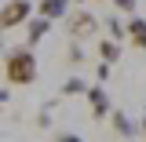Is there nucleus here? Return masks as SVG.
Instances as JSON below:
<instances>
[{
	"instance_id": "obj_1",
	"label": "nucleus",
	"mask_w": 146,
	"mask_h": 142,
	"mask_svg": "<svg viewBox=\"0 0 146 142\" xmlns=\"http://www.w3.org/2000/svg\"><path fill=\"white\" fill-rule=\"evenodd\" d=\"M0 69H4V80L11 84V88H26V84H33L36 73H40V66H36V55L33 48H7V55H4V62H0Z\"/></svg>"
},
{
	"instance_id": "obj_2",
	"label": "nucleus",
	"mask_w": 146,
	"mask_h": 142,
	"mask_svg": "<svg viewBox=\"0 0 146 142\" xmlns=\"http://www.w3.org/2000/svg\"><path fill=\"white\" fill-rule=\"evenodd\" d=\"M26 18H33V0H7L0 4V36L15 26H26Z\"/></svg>"
},
{
	"instance_id": "obj_3",
	"label": "nucleus",
	"mask_w": 146,
	"mask_h": 142,
	"mask_svg": "<svg viewBox=\"0 0 146 142\" xmlns=\"http://www.w3.org/2000/svg\"><path fill=\"white\" fill-rule=\"evenodd\" d=\"M66 22H70V36L77 40V44H84L88 36L99 33V18L91 15V11H84V7H80V11H70Z\"/></svg>"
},
{
	"instance_id": "obj_4",
	"label": "nucleus",
	"mask_w": 146,
	"mask_h": 142,
	"mask_svg": "<svg viewBox=\"0 0 146 142\" xmlns=\"http://www.w3.org/2000/svg\"><path fill=\"white\" fill-rule=\"evenodd\" d=\"M84 95H88V106H91V117H95V120H106L110 117V95L106 91H102V84H88V91H84Z\"/></svg>"
},
{
	"instance_id": "obj_5",
	"label": "nucleus",
	"mask_w": 146,
	"mask_h": 142,
	"mask_svg": "<svg viewBox=\"0 0 146 142\" xmlns=\"http://www.w3.org/2000/svg\"><path fill=\"white\" fill-rule=\"evenodd\" d=\"M124 40L135 48V51H146V18H139V15H131L124 22Z\"/></svg>"
},
{
	"instance_id": "obj_6",
	"label": "nucleus",
	"mask_w": 146,
	"mask_h": 142,
	"mask_svg": "<svg viewBox=\"0 0 146 142\" xmlns=\"http://www.w3.org/2000/svg\"><path fill=\"white\" fill-rule=\"evenodd\" d=\"M33 11L48 22H58V18L70 15V0H40V4H33Z\"/></svg>"
},
{
	"instance_id": "obj_7",
	"label": "nucleus",
	"mask_w": 146,
	"mask_h": 142,
	"mask_svg": "<svg viewBox=\"0 0 146 142\" xmlns=\"http://www.w3.org/2000/svg\"><path fill=\"white\" fill-rule=\"evenodd\" d=\"M48 33H51V22H48V18H40V15L26 18V48H36Z\"/></svg>"
},
{
	"instance_id": "obj_8",
	"label": "nucleus",
	"mask_w": 146,
	"mask_h": 142,
	"mask_svg": "<svg viewBox=\"0 0 146 142\" xmlns=\"http://www.w3.org/2000/svg\"><path fill=\"white\" fill-rule=\"evenodd\" d=\"M99 62H106V66L121 62V44L110 40V36H102V40H99Z\"/></svg>"
},
{
	"instance_id": "obj_9",
	"label": "nucleus",
	"mask_w": 146,
	"mask_h": 142,
	"mask_svg": "<svg viewBox=\"0 0 146 142\" xmlns=\"http://www.w3.org/2000/svg\"><path fill=\"white\" fill-rule=\"evenodd\" d=\"M110 124H113V131H117V135H124V139H131V135H135L131 120H128L121 109H110Z\"/></svg>"
},
{
	"instance_id": "obj_10",
	"label": "nucleus",
	"mask_w": 146,
	"mask_h": 142,
	"mask_svg": "<svg viewBox=\"0 0 146 142\" xmlns=\"http://www.w3.org/2000/svg\"><path fill=\"white\" fill-rule=\"evenodd\" d=\"M106 29H110V40H117V44L124 40V22H121L117 15H110V18H106Z\"/></svg>"
},
{
	"instance_id": "obj_11",
	"label": "nucleus",
	"mask_w": 146,
	"mask_h": 142,
	"mask_svg": "<svg viewBox=\"0 0 146 142\" xmlns=\"http://www.w3.org/2000/svg\"><path fill=\"white\" fill-rule=\"evenodd\" d=\"M84 91H88V80H80V77H70L62 84V95H84Z\"/></svg>"
},
{
	"instance_id": "obj_12",
	"label": "nucleus",
	"mask_w": 146,
	"mask_h": 142,
	"mask_svg": "<svg viewBox=\"0 0 146 142\" xmlns=\"http://www.w3.org/2000/svg\"><path fill=\"white\" fill-rule=\"evenodd\" d=\"M110 4H113V7H117V11H121V15H135V7H139V0H110Z\"/></svg>"
},
{
	"instance_id": "obj_13",
	"label": "nucleus",
	"mask_w": 146,
	"mask_h": 142,
	"mask_svg": "<svg viewBox=\"0 0 146 142\" xmlns=\"http://www.w3.org/2000/svg\"><path fill=\"white\" fill-rule=\"evenodd\" d=\"M70 62H73V66H80V62H84V48H80L77 40H70Z\"/></svg>"
},
{
	"instance_id": "obj_14",
	"label": "nucleus",
	"mask_w": 146,
	"mask_h": 142,
	"mask_svg": "<svg viewBox=\"0 0 146 142\" xmlns=\"http://www.w3.org/2000/svg\"><path fill=\"white\" fill-rule=\"evenodd\" d=\"M55 142H84V139H80L77 131H58V135H55Z\"/></svg>"
},
{
	"instance_id": "obj_15",
	"label": "nucleus",
	"mask_w": 146,
	"mask_h": 142,
	"mask_svg": "<svg viewBox=\"0 0 146 142\" xmlns=\"http://www.w3.org/2000/svg\"><path fill=\"white\" fill-rule=\"evenodd\" d=\"M95 77H99V84H106V80H110V66H106V62H99V69H95Z\"/></svg>"
},
{
	"instance_id": "obj_16",
	"label": "nucleus",
	"mask_w": 146,
	"mask_h": 142,
	"mask_svg": "<svg viewBox=\"0 0 146 142\" xmlns=\"http://www.w3.org/2000/svg\"><path fill=\"white\" fill-rule=\"evenodd\" d=\"M7 98H11V95H7V88H0V106H4Z\"/></svg>"
},
{
	"instance_id": "obj_17",
	"label": "nucleus",
	"mask_w": 146,
	"mask_h": 142,
	"mask_svg": "<svg viewBox=\"0 0 146 142\" xmlns=\"http://www.w3.org/2000/svg\"><path fill=\"white\" fill-rule=\"evenodd\" d=\"M4 55H7V48H4V36H0V62H4Z\"/></svg>"
},
{
	"instance_id": "obj_18",
	"label": "nucleus",
	"mask_w": 146,
	"mask_h": 142,
	"mask_svg": "<svg viewBox=\"0 0 146 142\" xmlns=\"http://www.w3.org/2000/svg\"><path fill=\"white\" fill-rule=\"evenodd\" d=\"M77 4H99V0H77Z\"/></svg>"
},
{
	"instance_id": "obj_19",
	"label": "nucleus",
	"mask_w": 146,
	"mask_h": 142,
	"mask_svg": "<svg viewBox=\"0 0 146 142\" xmlns=\"http://www.w3.org/2000/svg\"><path fill=\"white\" fill-rule=\"evenodd\" d=\"M143 135H146V113H143Z\"/></svg>"
}]
</instances>
